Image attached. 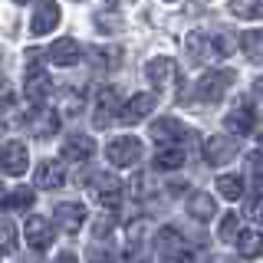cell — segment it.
Here are the masks:
<instances>
[{
    "instance_id": "1",
    "label": "cell",
    "mask_w": 263,
    "mask_h": 263,
    "mask_svg": "<svg viewBox=\"0 0 263 263\" xmlns=\"http://www.w3.org/2000/svg\"><path fill=\"white\" fill-rule=\"evenodd\" d=\"M43 53H36V49H30L27 53V79H23V96H27L30 105H46L49 96H53V79L46 76L43 69Z\"/></svg>"
},
{
    "instance_id": "2",
    "label": "cell",
    "mask_w": 263,
    "mask_h": 263,
    "mask_svg": "<svg viewBox=\"0 0 263 263\" xmlns=\"http://www.w3.org/2000/svg\"><path fill=\"white\" fill-rule=\"evenodd\" d=\"M82 184L92 191V197L102 204L105 211H119L122 208V194H125V187H122V181L115 178L112 171H89V175H82Z\"/></svg>"
},
{
    "instance_id": "3",
    "label": "cell",
    "mask_w": 263,
    "mask_h": 263,
    "mask_svg": "<svg viewBox=\"0 0 263 263\" xmlns=\"http://www.w3.org/2000/svg\"><path fill=\"white\" fill-rule=\"evenodd\" d=\"M234 79H237L234 69H211V72H204V76L194 82L191 99H194V102H204V105H217L220 99L230 92Z\"/></svg>"
},
{
    "instance_id": "4",
    "label": "cell",
    "mask_w": 263,
    "mask_h": 263,
    "mask_svg": "<svg viewBox=\"0 0 263 263\" xmlns=\"http://www.w3.org/2000/svg\"><path fill=\"white\" fill-rule=\"evenodd\" d=\"M142 155H145L142 142L132 138V135H119L105 145V158H109L112 168H135V164L142 161Z\"/></svg>"
},
{
    "instance_id": "5",
    "label": "cell",
    "mask_w": 263,
    "mask_h": 263,
    "mask_svg": "<svg viewBox=\"0 0 263 263\" xmlns=\"http://www.w3.org/2000/svg\"><path fill=\"white\" fill-rule=\"evenodd\" d=\"M155 257L158 260H191L187 240L181 237L178 227H161L155 234Z\"/></svg>"
},
{
    "instance_id": "6",
    "label": "cell",
    "mask_w": 263,
    "mask_h": 263,
    "mask_svg": "<svg viewBox=\"0 0 263 263\" xmlns=\"http://www.w3.org/2000/svg\"><path fill=\"white\" fill-rule=\"evenodd\" d=\"M148 135L155 138V145H184L187 138H194V132L184 125V122H178L175 115H161V119L152 122V132Z\"/></svg>"
},
{
    "instance_id": "7",
    "label": "cell",
    "mask_w": 263,
    "mask_h": 263,
    "mask_svg": "<svg viewBox=\"0 0 263 263\" xmlns=\"http://www.w3.org/2000/svg\"><path fill=\"white\" fill-rule=\"evenodd\" d=\"M145 72H148V82L155 86V92H158V96L171 92L175 82H178V63L168 60V56H155V60H148Z\"/></svg>"
},
{
    "instance_id": "8",
    "label": "cell",
    "mask_w": 263,
    "mask_h": 263,
    "mask_svg": "<svg viewBox=\"0 0 263 263\" xmlns=\"http://www.w3.org/2000/svg\"><path fill=\"white\" fill-rule=\"evenodd\" d=\"M86 208H82L79 201H63V204H56V211H53V224L63 230V234H79L82 227H86Z\"/></svg>"
},
{
    "instance_id": "9",
    "label": "cell",
    "mask_w": 263,
    "mask_h": 263,
    "mask_svg": "<svg viewBox=\"0 0 263 263\" xmlns=\"http://www.w3.org/2000/svg\"><path fill=\"white\" fill-rule=\"evenodd\" d=\"M224 128H227V135H237V138L250 135V132L257 128V112H253V105L250 102H237L234 109L224 115Z\"/></svg>"
},
{
    "instance_id": "10",
    "label": "cell",
    "mask_w": 263,
    "mask_h": 263,
    "mask_svg": "<svg viewBox=\"0 0 263 263\" xmlns=\"http://www.w3.org/2000/svg\"><path fill=\"white\" fill-rule=\"evenodd\" d=\"M27 128L33 132V138H53L60 132V115L46 105H30L27 112Z\"/></svg>"
},
{
    "instance_id": "11",
    "label": "cell",
    "mask_w": 263,
    "mask_h": 263,
    "mask_svg": "<svg viewBox=\"0 0 263 263\" xmlns=\"http://www.w3.org/2000/svg\"><path fill=\"white\" fill-rule=\"evenodd\" d=\"M60 4L56 0H43L40 7H33V16H30V33L33 36H46V33H53L56 27H60Z\"/></svg>"
},
{
    "instance_id": "12",
    "label": "cell",
    "mask_w": 263,
    "mask_h": 263,
    "mask_svg": "<svg viewBox=\"0 0 263 263\" xmlns=\"http://www.w3.org/2000/svg\"><path fill=\"white\" fill-rule=\"evenodd\" d=\"M30 168V155H27V145L23 142H7L4 148H0V171L10 178H20L27 175Z\"/></svg>"
},
{
    "instance_id": "13",
    "label": "cell",
    "mask_w": 263,
    "mask_h": 263,
    "mask_svg": "<svg viewBox=\"0 0 263 263\" xmlns=\"http://www.w3.org/2000/svg\"><path fill=\"white\" fill-rule=\"evenodd\" d=\"M119 112H122V102H119V92L109 86H102L96 92V115H92V122L99 128H109L115 119H119Z\"/></svg>"
},
{
    "instance_id": "14",
    "label": "cell",
    "mask_w": 263,
    "mask_h": 263,
    "mask_svg": "<svg viewBox=\"0 0 263 263\" xmlns=\"http://www.w3.org/2000/svg\"><path fill=\"white\" fill-rule=\"evenodd\" d=\"M23 237H27L30 250L46 253L49 243H53V224L46 217H40V214H33V217H27V224H23Z\"/></svg>"
},
{
    "instance_id": "15",
    "label": "cell",
    "mask_w": 263,
    "mask_h": 263,
    "mask_svg": "<svg viewBox=\"0 0 263 263\" xmlns=\"http://www.w3.org/2000/svg\"><path fill=\"white\" fill-rule=\"evenodd\" d=\"M240 152V145H237V138H227V135H214V138H204V161L208 164H227L234 155Z\"/></svg>"
},
{
    "instance_id": "16",
    "label": "cell",
    "mask_w": 263,
    "mask_h": 263,
    "mask_svg": "<svg viewBox=\"0 0 263 263\" xmlns=\"http://www.w3.org/2000/svg\"><path fill=\"white\" fill-rule=\"evenodd\" d=\"M63 184H66V171H63L60 161L46 158V161L36 164V171H33V187L36 191H60Z\"/></svg>"
},
{
    "instance_id": "17",
    "label": "cell",
    "mask_w": 263,
    "mask_h": 263,
    "mask_svg": "<svg viewBox=\"0 0 263 263\" xmlns=\"http://www.w3.org/2000/svg\"><path fill=\"white\" fill-rule=\"evenodd\" d=\"M92 155H96V138H89V135H69L60 148V158L72 161V164L92 161Z\"/></svg>"
},
{
    "instance_id": "18",
    "label": "cell",
    "mask_w": 263,
    "mask_h": 263,
    "mask_svg": "<svg viewBox=\"0 0 263 263\" xmlns=\"http://www.w3.org/2000/svg\"><path fill=\"white\" fill-rule=\"evenodd\" d=\"M49 63L53 66H63V69H69V66H76L82 60V46H79V40H72V36H60L53 46H49Z\"/></svg>"
},
{
    "instance_id": "19",
    "label": "cell",
    "mask_w": 263,
    "mask_h": 263,
    "mask_svg": "<svg viewBox=\"0 0 263 263\" xmlns=\"http://www.w3.org/2000/svg\"><path fill=\"white\" fill-rule=\"evenodd\" d=\"M184 208H187V217H194L197 224H208V220L217 217V201H214L208 191H191L187 201H184Z\"/></svg>"
},
{
    "instance_id": "20",
    "label": "cell",
    "mask_w": 263,
    "mask_h": 263,
    "mask_svg": "<svg viewBox=\"0 0 263 263\" xmlns=\"http://www.w3.org/2000/svg\"><path fill=\"white\" fill-rule=\"evenodd\" d=\"M152 109H155V96H152V92H138V96H132L128 102L122 105L119 122H125V125H135V122H142Z\"/></svg>"
},
{
    "instance_id": "21",
    "label": "cell",
    "mask_w": 263,
    "mask_h": 263,
    "mask_svg": "<svg viewBox=\"0 0 263 263\" xmlns=\"http://www.w3.org/2000/svg\"><path fill=\"white\" fill-rule=\"evenodd\" d=\"M184 158H187L184 145H158L152 164H155V171H178L184 164Z\"/></svg>"
},
{
    "instance_id": "22",
    "label": "cell",
    "mask_w": 263,
    "mask_h": 263,
    "mask_svg": "<svg viewBox=\"0 0 263 263\" xmlns=\"http://www.w3.org/2000/svg\"><path fill=\"white\" fill-rule=\"evenodd\" d=\"M0 208L4 211H27V208H33V187H10V191H0Z\"/></svg>"
},
{
    "instance_id": "23",
    "label": "cell",
    "mask_w": 263,
    "mask_h": 263,
    "mask_svg": "<svg viewBox=\"0 0 263 263\" xmlns=\"http://www.w3.org/2000/svg\"><path fill=\"white\" fill-rule=\"evenodd\" d=\"M237 253H240L243 260H253V257H263V234L260 230H240V237H237Z\"/></svg>"
},
{
    "instance_id": "24",
    "label": "cell",
    "mask_w": 263,
    "mask_h": 263,
    "mask_svg": "<svg viewBox=\"0 0 263 263\" xmlns=\"http://www.w3.org/2000/svg\"><path fill=\"white\" fill-rule=\"evenodd\" d=\"M89 56H92V66H96V69H102V72L119 69V63H122V49L119 46H92V49H89Z\"/></svg>"
},
{
    "instance_id": "25",
    "label": "cell",
    "mask_w": 263,
    "mask_h": 263,
    "mask_svg": "<svg viewBox=\"0 0 263 263\" xmlns=\"http://www.w3.org/2000/svg\"><path fill=\"white\" fill-rule=\"evenodd\" d=\"M240 49H243V56L250 63L263 66V27L260 30H247L243 36H240Z\"/></svg>"
},
{
    "instance_id": "26",
    "label": "cell",
    "mask_w": 263,
    "mask_h": 263,
    "mask_svg": "<svg viewBox=\"0 0 263 263\" xmlns=\"http://www.w3.org/2000/svg\"><path fill=\"white\" fill-rule=\"evenodd\" d=\"M217 194L224 197V201H240L247 194V184L240 175H220L217 178Z\"/></svg>"
},
{
    "instance_id": "27",
    "label": "cell",
    "mask_w": 263,
    "mask_h": 263,
    "mask_svg": "<svg viewBox=\"0 0 263 263\" xmlns=\"http://www.w3.org/2000/svg\"><path fill=\"white\" fill-rule=\"evenodd\" d=\"M240 214H220V227H217V237L220 243H237V237H240Z\"/></svg>"
},
{
    "instance_id": "28",
    "label": "cell",
    "mask_w": 263,
    "mask_h": 263,
    "mask_svg": "<svg viewBox=\"0 0 263 263\" xmlns=\"http://www.w3.org/2000/svg\"><path fill=\"white\" fill-rule=\"evenodd\" d=\"M0 125H10V128H16V125H27V115H16V99L7 92L4 99H0Z\"/></svg>"
},
{
    "instance_id": "29",
    "label": "cell",
    "mask_w": 263,
    "mask_h": 263,
    "mask_svg": "<svg viewBox=\"0 0 263 263\" xmlns=\"http://www.w3.org/2000/svg\"><path fill=\"white\" fill-rule=\"evenodd\" d=\"M230 13L240 20H260L263 16V0H230Z\"/></svg>"
},
{
    "instance_id": "30",
    "label": "cell",
    "mask_w": 263,
    "mask_h": 263,
    "mask_svg": "<svg viewBox=\"0 0 263 263\" xmlns=\"http://www.w3.org/2000/svg\"><path fill=\"white\" fill-rule=\"evenodd\" d=\"M237 46H240V40H237L230 30H220L217 36H211V53H214V56H220V60H224V56H230Z\"/></svg>"
},
{
    "instance_id": "31",
    "label": "cell",
    "mask_w": 263,
    "mask_h": 263,
    "mask_svg": "<svg viewBox=\"0 0 263 263\" xmlns=\"http://www.w3.org/2000/svg\"><path fill=\"white\" fill-rule=\"evenodd\" d=\"M92 23H96L99 33H119L122 30V16L115 13V10H96Z\"/></svg>"
},
{
    "instance_id": "32",
    "label": "cell",
    "mask_w": 263,
    "mask_h": 263,
    "mask_svg": "<svg viewBox=\"0 0 263 263\" xmlns=\"http://www.w3.org/2000/svg\"><path fill=\"white\" fill-rule=\"evenodd\" d=\"M16 250V227L13 220H0V257H10V253Z\"/></svg>"
},
{
    "instance_id": "33",
    "label": "cell",
    "mask_w": 263,
    "mask_h": 263,
    "mask_svg": "<svg viewBox=\"0 0 263 263\" xmlns=\"http://www.w3.org/2000/svg\"><path fill=\"white\" fill-rule=\"evenodd\" d=\"M208 40H204V33H191V36L184 40V49L187 56H191V63H204V56H208Z\"/></svg>"
},
{
    "instance_id": "34",
    "label": "cell",
    "mask_w": 263,
    "mask_h": 263,
    "mask_svg": "<svg viewBox=\"0 0 263 263\" xmlns=\"http://www.w3.org/2000/svg\"><path fill=\"white\" fill-rule=\"evenodd\" d=\"M247 161H250L253 175H263V148H257V152H250V155H247Z\"/></svg>"
},
{
    "instance_id": "35",
    "label": "cell",
    "mask_w": 263,
    "mask_h": 263,
    "mask_svg": "<svg viewBox=\"0 0 263 263\" xmlns=\"http://www.w3.org/2000/svg\"><path fill=\"white\" fill-rule=\"evenodd\" d=\"M253 96H257V99H263V76H260L257 82H253Z\"/></svg>"
},
{
    "instance_id": "36",
    "label": "cell",
    "mask_w": 263,
    "mask_h": 263,
    "mask_svg": "<svg viewBox=\"0 0 263 263\" xmlns=\"http://www.w3.org/2000/svg\"><path fill=\"white\" fill-rule=\"evenodd\" d=\"M257 135H260V142H263V125H260V132H257Z\"/></svg>"
},
{
    "instance_id": "37",
    "label": "cell",
    "mask_w": 263,
    "mask_h": 263,
    "mask_svg": "<svg viewBox=\"0 0 263 263\" xmlns=\"http://www.w3.org/2000/svg\"><path fill=\"white\" fill-rule=\"evenodd\" d=\"M13 4H30V0H13Z\"/></svg>"
},
{
    "instance_id": "38",
    "label": "cell",
    "mask_w": 263,
    "mask_h": 263,
    "mask_svg": "<svg viewBox=\"0 0 263 263\" xmlns=\"http://www.w3.org/2000/svg\"><path fill=\"white\" fill-rule=\"evenodd\" d=\"M168 4H175V0H168Z\"/></svg>"
},
{
    "instance_id": "39",
    "label": "cell",
    "mask_w": 263,
    "mask_h": 263,
    "mask_svg": "<svg viewBox=\"0 0 263 263\" xmlns=\"http://www.w3.org/2000/svg\"><path fill=\"white\" fill-rule=\"evenodd\" d=\"M0 86H4V82H0Z\"/></svg>"
},
{
    "instance_id": "40",
    "label": "cell",
    "mask_w": 263,
    "mask_h": 263,
    "mask_svg": "<svg viewBox=\"0 0 263 263\" xmlns=\"http://www.w3.org/2000/svg\"><path fill=\"white\" fill-rule=\"evenodd\" d=\"M112 4H115V0H112Z\"/></svg>"
},
{
    "instance_id": "41",
    "label": "cell",
    "mask_w": 263,
    "mask_h": 263,
    "mask_svg": "<svg viewBox=\"0 0 263 263\" xmlns=\"http://www.w3.org/2000/svg\"><path fill=\"white\" fill-rule=\"evenodd\" d=\"M0 128H4V125H0Z\"/></svg>"
}]
</instances>
